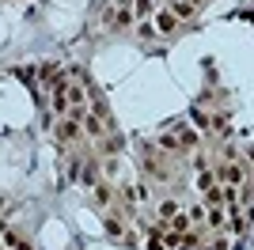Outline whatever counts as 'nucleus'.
<instances>
[{
	"mask_svg": "<svg viewBox=\"0 0 254 250\" xmlns=\"http://www.w3.org/2000/svg\"><path fill=\"white\" fill-rule=\"evenodd\" d=\"M197 4H201V0H179V4L171 8V15H175V19H190L193 11H197Z\"/></svg>",
	"mask_w": 254,
	"mask_h": 250,
	"instance_id": "nucleus-1",
	"label": "nucleus"
},
{
	"mask_svg": "<svg viewBox=\"0 0 254 250\" xmlns=\"http://www.w3.org/2000/svg\"><path fill=\"white\" fill-rule=\"evenodd\" d=\"M129 11H133V19H140V23H144V19L152 15V11H156V0H133V8H129Z\"/></svg>",
	"mask_w": 254,
	"mask_h": 250,
	"instance_id": "nucleus-2",
	"label": "nucleus"
},
{
	"mask_svg": "<svg viewBox=\"0 0 254 250\" xmlns=\"http://www.w3.org/2000/svg\"><path fill=\"white\" fill-rule=\"evenodd\" d=\"M175 27H179V19H175V15H171V11H159V15H156V31L171 34V31H175Z\"/></svg>",
	"mask_w": 254,
	"mask_h": 250,
	"instance_id": "nucleus-3",
	"label": "nucleus"
},
{
	"mask_svg": "<svg viewBox=\"0 0 254 250\" xmlns=\"http://www.w3.org/2000/svg\"><path fill=\"white\" fill-rule=\"evenodd\" d=\"M4 243H8L11 250H34L31 243H27V239H19V235H15V231H4Z\"/></svg>",
	"mask_w": 254,
	"mask_h": 250,
	"instance_id": "nucleus-4",
	"label": "nucleus"
},
{
	"mask_svg": "<svg viewBox=\"0 0 254 250\" xmlns=\"http://www.w3.org/2000/svg\"><path fill=\"white\" fill-rule=\"evenodd\" d=\"M144 247H148V250H163V231H152Z\"/></svg>",
	"mask_w": 254,
	"mask_h": 250,
	"instance_id": "nucleus-5",
	"label": "nucleus"
}]
</instances>
